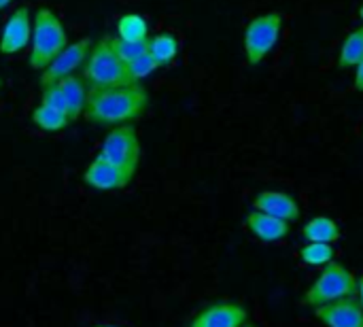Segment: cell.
I'll use <instances>...</instances> for the list:
<instances>
[{"instance_id": "obj_1", "label": "cell", "mask_w": 363, "mask_h": 327, "mask_svg": "<svg viewBox=\"0 0 363 327\" xmlns=\"http://www.w3.org/2000/svg\"><path fill=\"white\" fill-rule=\"evenodd\" d=\"M149 109V92L140 83L87 89L85 117L96 126H121L140 119Z\"/></svg>"}, {"instance_id": "obj_2", "label": "cell", "mask_w": 363, "mask_h": 327, "mask_svg": "<svg viewBox=\"0 0 363 327\" xmlns=\"http://www.w3.org/2000/svg\"><path fill=\"white\" fill-rule=\"evenodd\" d=\"M30 60L28 66L32 70H43L51 64V60L68 45V34L64 30L62 19L47 6H40L34 13V28L30 40Z\"/></svg>"}, {"instance_id": "obj_3", "label": "cell", "mask_w": 363, "mask_h": 327, "mask_svg": "<svg viewBox=\"0 0 363 327\" xmlns=\"http://www.w3.org/2000/svg\"><path fill=\"white\" fill-rule=\"evenodd\" d=\"M87 89L98 87H115L130 83L128 79V64L119 60V55L113 51L108 36L100 38L96 45H91L85 62H83V77Z\"/></svg>"}, {"instance_id": "obj_4", "label": "cell", "mask_w": 363, "mask_h": 327, "mask_svg": "<svg viewBox=\"0 0 363 327\" xmlns=\"http://www.w3.org/2000/svg\"><path fill=\"white\" fill-rule=\"evenodd\" d=\"M357 296V279L355 275L338 262H330L323 266L319 279L306 289L302 304L311 309H319L342 298Z\"/></svg>"}, {"instance_id": "obj_5", "label": "cell", "mask_w": 363, "mask_h": 327, "mask_svg": "<svg viewBox=\"0 0 363 327\" xmlns=\"http://www.w3.org/2000/svg\"><path fill=\"white\" fill-rule=\"evenodd\" d=\"M283 30V17L279 13H266L255 17L245 30V53L251 66H257L279 43Z\"/></svg>"}, {"instance_id": "obj_6", "label": "cell", "mask_w": 363, "mask_h": 327, "mask_svg": "<svg viewBox=\"0 0 363 327\" xmlns=\"http://www.w3.org/2000/svg\"><path fill=\"white\" fill-rule=\"evenodd\" d=\"M100 155L113 162L115 166L136 174L140 164V140L132 126H115L102 143Z\"/></svg>"}, {"instance_id": "obj_7", "label": "cell", "mask_w": 363, "mask_h": 327, "mask_svg": "<svg viewBox=\"0 0 363 327\" xmlns=\"http://www.w3.org/2000/svg\"><path fill=\"white\" fill-rule=\"evenodd\" d=\"M91 38H79L70 45H66L53 60L47 68H43V74H40V87L43 85H51V83H57L60 79L72 74L87 57L89 49H91Z\"/></svg>"}, {"instance_id": "obj_8", "label": "cell", "mask_w": 363, "mask_h": 327, "mask_svg": "<svg viewBox=\"0 0 363 327\" xmlns=\"http://www.w3.org/2000/svg\"><path fill=\"white\" fill-rule=\"evenodd\" d=\"M134 174L115 166L113 162H108L106 157H102L100 153L91 160V164L85 168L83 172V183L98 189V192H115V189H123L132 183Z\"/></svg>"}, {"instance_id": "obj_9", "label": "cell", "mask_w": 363, "mask_h": 327, "mask_svg": "<svg viewBox=\"0 0 363 327\" xmlns=\"http://www.w3.org/2000/svg\"><path fill=\"white\" fill-rule=\"evenodd\" d=\"M32 40V17L28 6H19L6 19L2 34H0V53L15 55L23 51Z\"/></svg>"}, {"instance_id": "obj_10", "label": "cell", "mask_w": 363, "mask_h": 327, "mask_svg": "<svg viewBox=\"0 0 363 327\" xmlns=\"http://www.w3.org/2000/svg\"><path fill=\"white\" fill-rule=\"evenodd\" d=\"M249 313L236 302H215L202 309L187 327H245Z\"/></svg>"}, {"instance_id": "obj_11", "label": "cell", "mask_w": 363, "mask_h": 327, "mask_svg": "<svg viewBox=\"0 0 363 327\" xmlns=\"http://www.w3.org/2000/svg\"><path fill=\"white\" fill-rule=\"evenodd\" d=\"M315 317L325 327H363V306L357 296L315 309Z\"/></svg>"}, {"instance_id": "obj_12", "label": "cell", "mask_w": 363, "mask_h": 327, "mask_svg": "<svg viewBox=\"0 0 363 327\" xmlns=\"http://www.w3.org/2000/svg\"><path fill=\"white\" fill-rule=\"evenodd\" d=\"M253 206L257 211H264L268 215H274L283 221H298L300 219V204L294 200V196L285 194V192H274V189H266L262 194H257V198L253 200Z\"/></svg>"}, {"instance_id": "obj_13", "label": "cell", "mask_w": 363, "mask_h": 327, "mask_svg": "<svg viewBox=\"0 0 363 327\" xmlns=\"http://www.w3.org/2000/svg\"><path fill=\"white\" fill-rule=\"evenodd\" d=\"M245 226L262 243H279L289 236V221H283V219L268 215L264 211H257V209L247 215Z\"/></svg>"}, {"instance_id": "obj_14", "label": "cell", "mask_w": 363, "mask_h": 327, "mask_svg": "<svg viewBox=\"0 0 363 327\" xmlns=\"http://www.w3.org/2000/svg\"><path fill=\"white\" fill-rule=\"evenodd\" d=\"M62 94H64V100H66V115H68V121H77L83 111H85V102H87V85L81 77H74V74H68L64 79L57 81Z\"/></svg>"}, {"instance_id": "obj_15", "label": "cell", "mask_w": 363, "mask_h": 327, "mask_svg": "<svg viewBox=\"0 0 363 327\" xmlns=\"http://www.w3.org/2000/svg\"><path fill=\"white\" fill-rule=\"evenodd\" d=\"M302 236L306 243H332L334 245L342 234H340V228L334 219L319 215L302 228Z\"/></svg>"}, {"instance_id": "obj_16", "label": "cell", "mask_w": 363, "mask_h": 327, "mask_svg": "<svg viewBox=\"0 0 363 327\" xmlns=\"http://www.w3.org/2000/svg\"><path fill=\"white\" fill-rule=\"evenodd\" d=\"M32 123L36 126V128H40L43 132H47V134H55V132H62L70 121H68V117H66V113H62V111H57V109H53V106H47V104H38V106H34L32 109Z\"/></svg>"}, {"instance_id": "obj_17", "label": "cell", "mask_w": 363, "mask_h": 327, "mask_svg": "<svg viewBox=\"0 0 363 327\" xmlns=\"http://www.w3.org/2000/svg\"><path fill=\"white\" fill-rule=\"evenodd\" d=\"M149 53L157 60L160 66H168L179 53V40L170 32H160L149 38Z\"/></svg>"}, {"instance_id": "obj_18", "label": "cell", "mask_w": 363, "mask_h": 327, "mask_svg": "<svg viewBox=\"0 0 363 327\" xmlns=\"http://www.w3.org/2000/svg\"><path fill=\"white\" fill-rule=\"evenodd\" d=\"M117 36L123 40H145L149 38V23L143 15L128 13L117 21Z\"/></svg>"}, {"instance_id": "obj_19", "label": "cell", "mask_w": 363, "mask_h": 327, "mask_svg": "<svg viewBox=\"0 0 363 327\" xmlns=\"http://www.w3.org/2000/svg\"><path fill=\"white\" fill-rule=\"evenodd\" d=\"M334 257H336V249L332 247V243H306L300 249V260L306 266H325L334 262Z\"/></svg>"}, {"instance_id": "obj_20", "label": "cell", "mask_w": 363, "mask_h": 327, "mask_svg": "<svg viewBox=\"0 0 363 327\" xmlns=\"http://www.w3.org/2000/svg\"><path fill=\"white\" fill-rule=\"evenodd\" d=\"M363 57V28L353 30L345 43H342V49H340V68H351V66H357V62Z\"/></svg>"}, {"instance_id": "obj_21", "label": "cell", "mask_w": 363, "mask_h": 327, "mask_svg": "<svg viewBox=\"0 0 363 327\" xmlns=\"http://www.w3.org/2000/svg\"><path fill=\"white\" fill-rule=\"evenodd\" d=\"M108 40H111L113 51L125 64L134 62L136 57H140V55H145L149 51V38H145V40H123L119 36H108Z\"/></svg>"}, {"instance_id": "obj_22", "label": "cell", "mask_w": 363, "mask_h": 327, "mask_svg": "<svg viewBox=\"0 0 363 327\" xmlns=\"http://www.w3.org/2000/svg\"><path fill=\"white\" fill-rule=\"evenodd\" d=\"M157 68H160L157 60L147 51L145 55H140V57H136L134 62L128 64V79H130V83H140L143 79L153 74Z\"/></svg>"}, {"instance_id": "obj_23", "label": "cell", "mask_w": 363, "mask_h": 327, "mask_svg": "<svg viewBox=\"0 0 363 327\" xmlns=\"http://www.w3.org/2000/svg\"><path fill=\"white\" fill-rule=\"evenodd\" d=\"M40 102L47 104V106H53V109H57L62 113H66V100H64V94H62V89H60L57 83L43 85V89H40Z\"/></svg>"}, {"instance_id": "obj_24", "label": "cell", "mask_w": 363, "mask_h": 327, "mask_svg": "<svg viewBox=\"0 0 363 327\" xmlns=\"http://www.w3.org/2000/svg\"><path fill=\"white\" fill-rule=\"evenodd\" d=\"M355 89L363 92V57L357 62V72H355Z\"/></svg>"}, {"instance_id": "obj_25", "label": "cell", "mask_w": 363, "mask_h": 327, "mask_svg": "<svg viewBox=\"0 0 363 327\" xmlns=\"http://www.w3.org/2000/svg\"><path fill=\"white\" fill-rule=\"evenodd\" d=\"M357 300H359V304L363 306V275L357 279Z\"/></svg>"}, {"instance_id": "obj_26", "label": "cell", "mask_w": 363, "mask_h": 327, "mask_svg": "<svg viewBox=\"0 0 363 327\" xmlns=\"http://www.w3.org/2000/svg\"><path fill=\"white\" fill-rule=\"evenodd\" d=\"M11 2H13V0H0V9H4V6H9Z\"/></svg>"}, {"instance_id": "obj_27", "label": "cell", "mask_w": 363, "mask_h": 327, "mask_svg": "<svg viewBox=\"0 0 363 327\" xmlns=\"http://www.w3.org/2000/svg\"><path fill=\"white\" fill-rule=\"evenodd\" d=\"M359 17H362V21H363V4H362V9H359Z\"/></svg>"}, {"instance_id": "obj_28", "label": "cell", "mask_w": 363, "mask_h": 327, "mask_svg": "<svg viewBox=\"0 0 363 327\" xmlns=\"http://www.w3.org/2000/svg\"><path fill=\"white\" fill-rule=\"evenodd\" d=\"M94 327H119V326H94Z\"/></svg>"}, {"instance_id": "obj_29", "label": "cell", "mask_w": 363, "mask_h": 327, "mask_svg": "<svg viewBox=\"0 0 363 327\" xmlns=\"http://www.w3.org/2000/svg\"><path fill=\"white\" fill-rule=\"evenodd\" d=\"M0 89H2V79H0Z\"/></svg>"}, {"instance_id": "obj_30", "label": "cell", "mask_w": 363, "mask_h": 327, "mask_svg": "<svg viewBox=\"0 0 363 327\" xmlns=\"http://www.w3.org/2000/svg\"><path fill=\"white\" fill-rule=\"evenodd\" d=\"M245 327H255V326H249V323H247V326H245Z\"/></svg>"}]
</instances>
